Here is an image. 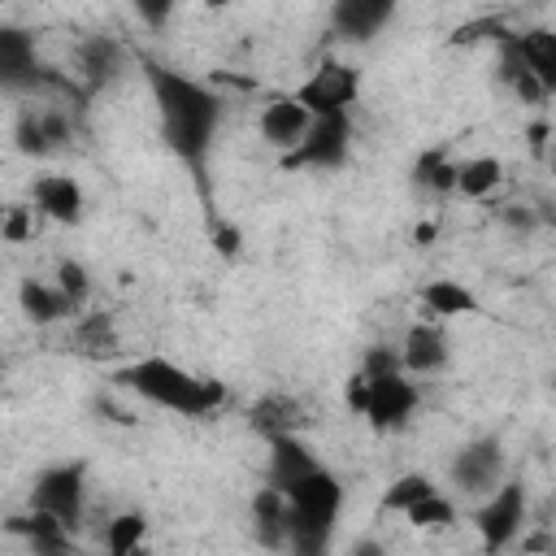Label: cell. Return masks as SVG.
<instances>
[{
	"label": "cell",
	"instance_id": "33",
	"mask_svg": "<svg viewBox=\"0 0 556 556\" xmlns=\"http://www.w3.org/2000/svg\"><path fill=\"white\" fill-rule=\"evenodd\" d=\"M35 213H39V208H22V204H13V208L4 213V239H9V243L30 239V235H35Z\"/></svg>",
	"mask_w": 556,
	"mask_h": 556
},
{
	"label": "cell",
	"instance_id": "27",
	"mask_svg": "<svg viewBox=\"0 0 556 556\" xmlns=\"http://www.w3.org/2000/svg\"><path fill=\"white\" fill-rule=\"evenodd\" d=\"M500 182H504V161H500V156H469V161H460L456 195L486 200L491 191H500Z\"/></svg>",
	"mask_w": 556,
	"mask_h": 556
},
{
	"label": "cell",
	"instance_id": "21",
	"mask_svg": "<svg viewBox=\"0 0 556 556\" xmlns=\"http://www.w3.org/2000/svg\"><path fill=\"white\" fill-rule=\"evenodd\" d=\"M495 78L521 100V104H539V100H547V87L539 83V74L526 65V56L517 52V43H513V35H504L500 39V52H495Z\"/></svg>",
	"mask_w": 556,
	"mask_h": 556
},
{
	"label": "cell",
	"instance_id": "32",
	"mask_svg": "<svg viewBox=\"0 0 556 556\" xmlns=\"http://www.w3.org/2000/svg\"><path fill=\"white\" fill-rule=\"evenodd\" d=\"M130 9H135V17L143 22V26H152V30H161L169 17H174V9H178V0H130Z\"/></svg>",
	"mask_w": 556,
	"mask_h": 556
},
{
	"label": "cell",
	"instance_id": "15",
	"mask_svg": "<svg viewBox=\"0 0 556 556\" xmlns=\"http://www.w3.org/2000/svg\"><path fill=\"white\" fill-rule=\"evenodd\" d=\"M30 200L39 208V217L61 222V226H78L87 213V195L74 174H39L30 182Z\"/></svg>",
	"mask_w": 556,
	"mask_h": 556
},
{
	"label": "cell",
	"instance_id": "34",
	"mask_svg": "<svg viewBox=\"0 0 556 556\" xmlns=\"http://www.w3.org/2000/svg\"><path fill=\"white\" fill-rule=\"evenodd\" d=\"M387 369H404L400 348H382V343H374V348L365 352V361H361V374H387Z\"/></svg>",
	"mask_w": 556,
	"mask_h": 556
},
{
	"label": "cell",
	"instance_id": "22",
	"mask_svg": "<svg viewBox=\"0 0 556 556\" xmlns=\"http://www.w3.org/2000/svg\"><path fill=\"white\" fill-rule=\"evenodd\" d=\"M17 300H22V313L35 321V326H52V321H65V317H78L74 300L56 287V282H39V278H22L17 287Z\"/></svg>",
	"mask_w": 556,
	"mask_h": 556
},
{
	"label": "cell",
	"instance_id": "9",
	"mask_svg": "<svg viewBox=\"0 0 556 556\" xmlns=\"http://www.w3.org/2000/svg\"><path fill=\"white\" fill-rule=\"evenodd\" d=\"M521 521H526V486L521 482H500L495 491L482 495V504L473 508V526H478V539L486 547H508L517 534H521Z\"/></svg>",
	"mask_w": 556,
	"mask_h": 556
},
{
	"label": "cell",
	"instance_id": "29",
	"mask_svg": "<svg viewBox=\"0 0 556 556\" xmlns=\"http://www.w3.org/2000/svg\"><path fill=\"white\" fill-rule=\"evenodd\" d=\"M430 491H439V486H434L426 473H400V478L382 491V513H400V517H404V513H408L421 495H430Z\"/></svg>",
	"mask_w": 556,
	"mask_h": 556
},
{
	"label": "cell",
	"instance_id": "3",
	"mask_svg": "<svg viewBox=\"0 0 556 556\" xmlns=\"http://www.w3.org/2000/svg\"><path fill=\"white\" fill-rule=\"evenodd\" d=\"M287 504H291V552L295 556H321L334 539V526H339L343 482L326 465H317L313 473H304L287 491Z\"/></svg>",
	"mask_w": 556,
	"mask_h": 556
},
{
	"label": "cell",
	"instance_id": "17",
	"mask_svg": "<svg viewBox=\"0 0 556 556\" xmlns=\"http://www.w3.org/2000/svg\"><path fill=\"white\" fill-rule=\"evenodd\" d=\"M452 348H447V334L439 321H413L404 330V343H400V361L413 378H426V374H439L447 365Z\"/></svg>",
	"mask_w": 556,
	"mask_h": 556
},
{
	"label": "cell",
	"instance_id": "35",
	"mask_svg": "<svg viewBox=\"0 0 556 556\" xmlns=\"http://www.w3.org/2000/svg\"><path fill=\"white\" fill-rule=\"evenodd\" d=\"M239 243H243V235H239L230 222H213V248H217L226 261L239 252Z\"/></svg>",
	"mask_w": 556,
	"mask_h": 556
},
{
	"label": "cell",
	"instance_id": "30",
	"mask_svg": "<svg viewBox=\"0 0 556 556\" xmlns=\"http://www.w3.org/2000/svg\"><path fill=\"white\" fill-rule=\"evenodd\" d=\"M404 521L417 526V530H443V526L456 521V504H452L443 491H430V495H421V500L404 513Z\"/></svg>",
	"mask_w": 556,
	"mask_h": 556
},
{
	"label": "cell",
	"instance_id": "10",
	"mask_svg": "<svg viewBox=\"0 0 556 556\" xmlns=\"http://www.w3.org/2000/svg\"><path fill=\"white\" fill-rule=\"evenodd\" d=\"M447 478H452V486H456L460 495H478V500H482L486 491H495V486L504 482V447H500V439H495V434L469 439V443L452 456Z\"/></svg>",
	"mask_w": 556,
	"mask_h": 556
},
{
	"label": "cell",
	"instance_id": "18",
	"mask_svg": "<svg viewBox=\"0 0 556 556\" xmlns=\"http://www.w3.org/2000/svg\"><path fill=\"white\" fill-rule=\"evenodd\" d=\"M248 426L269 443V439H278V434H300V430L308 426V413H304V404H300L295 395H287V391H265V395L248 408Z\"/></svg>",
	"mask_w": 556,
	"mask_h": 556
},
{
	"label": "cell",
	"instance_id": "16",
	"mask_svg": "<svg viewBox=\"0 0 556 556\" xmlns=\"http://www.w3.org/2000/svg\"><path fill=\"white\" fill-rule=\"evenodd\" d=\"M252 534L269 552H278V547L291 552V504H287V491L282 486L265 482L252 495Z\"/></svg>",
	"mask_w": 556,
	"mask_h": 556
},
{
	"label": "cell",
	"instance_id": "8",
	"mask_svg": "<svg viewBox=\"0 0 556 556\" xmlns=\"http://www.w3.org/2000/svg\"><path fill=\"white\" fill-rule=\"evenodd\" d=\"M304 100V109L317 117V113H352L356 96H361V70L348 65V61H334L326 56L295 91Z\"/></svg>",
	"mask_w": 556,
	"mask_h": 556
},
{
	"label": "cell",
	"instance_id": "23",
	"mask_svg": "<svg viewBox=\"0 0 556 556\" xmlns=\"http://www.w3.org/2000/svg\"><path fill=\"white\" fill-rule=\"evenodd\" d=\"M122 339H117V326L109 313H78L74 317V330H70V352L87 356V361H104V356H117Z\"/></svg>",
	"mask_w": 556,
	"mask_h": 556
},
{
	"label": "cell",
	"instance_id": "36",
	"mask_svg": "<svg viewBox=\"0 0 556 556\" xmlns=\"http://www.w3.org/2000/svg\"><path fill=\"white\" fill-rule=\"evenodd\" d=\"M547 156H552V169H556V130H552V152Z\"/></svg>",
	"mask_w": 556,
	"mask_h": 556
},
{
	"label": "cell",
	"instance_id": "6",
	"mask_svg": "<svg viewBox=\"0 0 556 556\" xmlns=\"http://www.w3.org/2000/svg\"><path fill=\"white\" fill-rule=\"evenodd\" d=\"M30 504L61 517L70 530H78L83 513H87V465L83 460H61V465L39 469V478L30 486Z\"/></svg>",
	"mask_w": 556,
	"mask_h": 556
},
{
	"label": "cell",
	"instance_id": "11",
	"mask_svg": "<svg viewBox=\"0 0 556 556\" xmlns=\"http://www.w3.org/2000/svg\"><path fill=\"white\" fill-rule=\"evenodd\" d=\"M70 135H74V126H70V113L61 104H26L17 113V126H13L17 152H26V156H48V152L65 148Z\"/></svg>",
	"mask_w": 556,
	"mask_h": 556
},
{
	"label": "cell",
	"instance_id": "12",
	"mask_svg": "<svg viewBox=\"0 0 556 556\" xmlns=\"http://www.w3.org/2000/svg\"><path fill=\"white\" fill-rule=\"evenodd\" d=\"M404 0H334L330 4V30L343 43H369L391 26Z\"/></svg>",
	"mask_w": 556,
	"mask_h": 556
},
{
	"label": "cell",
	"instance_id": "4",
	"mask_svg": "<svg viewBox=\"0 0 556 556\" xmlns=\"http://www.w3.org/2000/svg\"><path fill=\"white\" fill-rule=\"evenodd\" d=\"M417 382L408 369H387V374H356L348 387V404L382 434L404 430L408 417L417 413Z\"/></svg>",
	"mask_w": 556,
	"mask_h": 556
},
{
	"label": "cell",
	"instance_id": "24",
	"mask_svg": "<svg viewBox=\"0 0 556 556\" xmlns=\"http://www.w3.org/2000/svg\"><path fill=\"white\" fill-rule=\"evenodd\" d=\"M417 300L426 304V313H434L439 321H452V317H469V313H478V295L460 282V278H430L421 291H417Z\"/></svg>",
	"mask_w": 556,
	"mask_h": 556
},
{
	"label": "cell",
	"instance_id": "2",
	"mask_svg": "<svg viewBox=\"0 0 556 556\" xmlns=\"http://www.w3.org/2000/svg\"><path fill=\"white\" fill-rule=\"evenodd\" d=\"M113 382L156 408L178 413V417H213L226 404V382L191 374L187 365H178L169 356H139V361L122 365L113 374Z\"/></svg>",
	"mask_w": 556,
	"mask_h": 556
},
{
	"label": "cell",
	"instance_id": "13",
	"mask_svg": "<svg viewBox=\"0 0 556 556\" xmlns=\"http://www.w3.org/2000/svg\"><path fill=\"white\" fill-rule=\"evenodd\" d=\"M74 74L83 78V91H104L126 74V48L113 35H87L74 48Z\"/></svg>",
	"mask_w": 556,
	"mask_h": 556
},
{
	"label": "cell",
	"instance_id": "25",
	"mask_svg": "<svg viewBox=\"0 0 556 556\" xmlns=\"http://www.w3.org/2000/svg\"><path fill=\"white\" fill-rule=\"evenodd\" d=\"M513 43L526 56V65L539 74L547 96H556V30L552 26H530V30H517Z\"/></svg>",
	"mask_w": 556,
	"mask_h": 556
},
{
	"label": "cell",
	"instance_id": "31",
	"mask_svg": "<svg viewBox=\"0 0 556 556\" xmlns=\"http://www.w3.org/2000/svg\"><path fill=\"white\" fill-rule=\"evenodd\" d=\"M56 287L74 300V308L83 313V304L91 300V274H87V265L83 261H74V256H65V261H56Z\"/></svg>",
	"mask_w": 556,
	"mask_h": 556
},
{
	"label": "cell",
	"instance_id": "19",
	"mask_svg": "<svg viewBox=\"0 0 556 556\" xmlns=\"http://www.w3.org/2000/svg\"><path fill=\"white\" fill-rule=\"evenodd\" d=\"M321 460H317V452L300 439V434H278V439H269V460H265V482H274V486H282V491H291L304 473H313Z\"/></svg>",
	"mask_w": 556,
	"mask_h": 556
},
{
	"label": "cell",
	"instance_id": "26",
	"mask_svg": "<svg viewBox=\"0 0 556 556\" xmlns=\"http://www.w3.org/2000/svg\"><path fill=\"white\" fill-rule=\"evenodd\" d=\"M456 178H460V161H452L447 148H426L413 165V182L430 195H452L456 191Z\"/></svg>",
	"mask_w": 556,
	"mask_h": 556
},
{
	"label": "cell",
	"instance_id": "7",
	"mask_svg": "<svg viewBox=\"0 0 556 556\" xmlns=\"http://www.w3.org/2000/svg\"><path fill=\"white\" fill-rule=\"evenodd\" d=\"M0 78L13 96H30L39 87H65L43 61H39V48H35V35L22 30V26H0Z\"/></svg>",
	"mask_w": 556,
	"mask_h": 556
},
{
	"label": "cell",
	"instance_id": "14",
	"mask_svg": "<svg viewBox=\"0 0 556 556\" xmlns=\"http://www.w3.org/2000/svg\"><path fill=\"white\" fill-rule=\"evenodd\" d=\"M308 126H313V113L304 109V100H300L295 91H291V96H274V100H265V109H261V117H256L261 139H265L269 148H278V156L291 152V148L308 135Z\"/></svg>",
	"mask_w": 556,
	"mask_h": 556
},
{
	"label": "cell",
	"instance_id": "28",
	"mask_svg": "<svg viewBox=\"0 0 556 556\" xmlns=\"http://www.w3.org/2000/svg\"><path fill=\"white\" fill-rule=\"evenodd\" d=\"M143 534H148V517L143 513H117V517L104 521V547L113 556H130L143 543Z\"/></svg>",
	"mask_w": 556,
	"mask_h": 556
},
{
	"label": "cell",
	"instance_id": "5",
	"mask_svg": "<svg viewBox=\"0 0 556 556\" xmlns=\"http://www.w3.org/2000/svg\"><path fill=\"white\" fill-rule=\"evenodd\" d=\"M352 152V113H317L308 135L282 152L287 169H339Z\"/></svg>",
	"mask_w": 556,
	"mask_h": 556
},
{
	"label": "cell",
	"instance_id": "20",
	"mask_svg": "<svg viewBox=\"0 0 556 556\" xmlns=\"http://www.w3.org/2000/svg\"><path fill=\"white\" fill-rule=\"evenodd\" d=\"M4 530L9 534H17V539H26V547L30 552H43V556H56V552H70V526L61 521V517H52V513H43V508H26V513H13L9 521H4Z\"/></svg>",
	"mask_w": 556,
	"mask_h": 556
},
{
	"label": "cell",
	"instance_id": "1",
	"mask_svg": "<svg viewBox=\"0 0 556 556\" xmlns=\"http://www.w3.org/2000/svg\"><path fill=\"white\" fill-rule=\"evenodd\" d=\"M139 65H143V78L152 87V104H156V117H161L165 148L191 169L200 195L208 200L204 169H208V152H213V139H217V126L226 117V100L208 83L187 78L182 70H174L165 61L143 56Z\"/></svg>",
	"mask_w": 556,
	"mask_h": 556
}]
</instances>
